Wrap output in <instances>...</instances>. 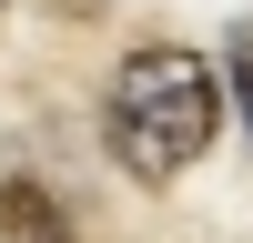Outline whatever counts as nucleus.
I'll return each instance as SVG.
<instances>
[{"mask_svg": "<svg viewBox=\"0 0 253 243\" xmlns=\"http://www.w3.org/2000/svg\"><path fill=\"white\" fill-rule=\"evenodd\" d=\"M0 243H81V233H71V213H61L41 182L10 172V182H0Z\"/></svg>", "mask_w": 253, "mask_h": 243, "instance_id": "nucleus-2", "label": "nucleus"}, {"mask_svg": "<svg viewBox=\"0 0 253 243\" xmlns=\"http://www.w3.org/2000/svg\"><path fill=\"white\" fill-rule=\"evenodd\" d=\"M213 132H223V71L203 51H182V40L132 51L112 71V91H101V152H112L132 182L193 172V162L213 152Z\"/></svg>", "mask_w": 253, "mask_h": 243, "instance_id": "nucleus-1", "label": "nucleus"}, {"mask_svg": "<svg viewBox=\"0 0 253 243\" xmlns=\"http://www.w3.org/2000/svg\"><path fill=\"white\" fill-rule=\"evenodd\" d=\"M61 20H101V0H61Z\"/></svg>", "mask_w": 253, "mask_h": 243, "instance_id": "nucleus-3", "label": "nucleus"}]
</instances>
